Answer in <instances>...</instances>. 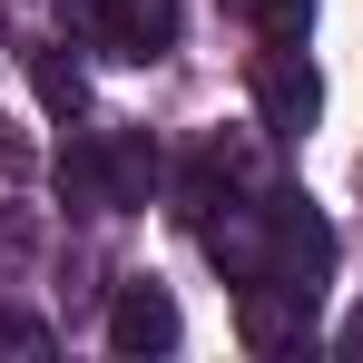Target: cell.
Listing matches in <instances>:
<instances>
[{
    "label": "cell",
    "instance_id": "obj_5",
    "mask_svg": "<svg viewBox=\"0 0 363 363\" xmlns=\"http://www.w3.org/2000/svg\"><path fill=\"white\" fill-rule=\"evenodd\" d=\"M108 354H177V295H167V285H147V275H138V285H118V295H108Z\"/></svg>",
    "mask_w": 363,
    "mask_h": 363
},
{
    "label": "cell",
    "instance_id": "obj_8",
    "mask_svg": "<svg viewBox=\"0 0 363 363\" xmlns=\"http://www.w3.org/2000/svg\"><path fill=\"white\" fill-rule=\"evenodd\" d=\"M0 354H50V324H30V314H0Z\"/></svg>",
    "mask_w": 363,
    "mask_h": 363
},
{
    "label": "cell",
    "instance_id": "obj_3",
    "mask_svg": "<svg viewBox=\"0 0 363 363\" xmlns=\"http://www.w3.org/2000/svg\"><path fill=\"white\" fill-rule=\"evenodd\" d=\"M79 30H89V50H108V60H167L177 30H186V10L177 0H89Z\"/></svg>",
    "mask_w": 363,
    "mask_h": 363
},
{
    "label": "cell",
    "instance_id": "obj_6",
    "mask_svg": "<svg viewBox=\"0 0 363 363\" xmlns=\"http://www.w3.org/2000/svg\"><path fill=\"white\" fill-rule=\"evenodd\" d=\"M30 89H40V108H60V118L89 108V89H79V69H69L60 50H30Z\"/></svg>",
    "mask_w": 363,
    "mask_h": 363
},
{
    "label": "cell",
    "instance_id": "obj_7",
    "mask_svg": "<svg viewBox=\"0 0 363 363\" xmlns=\"http://www.w3.org/2000/svg\"><path fill=\"white\" fill-rule=\"evenodd\" d=\"M245 20H255L275 50H285V40H304V0H245Z\"/></svg>",
    "mask_w": 363,
    "mask_h": 363
},
{
    "label": "cell",
    "instance_id": "obj_2",
    "mask_svg": "<svg viewBox=\"0 0 363 363\" xmlns=\"http://www.w3.org/2000/svg\"><path fill=\"white\" fill-rule=\"evenodd\" d=\"M324 275H334V226H324L304 196H265V285L314 314Z\"/></svg>",
    "mask_w": 363,
    "mask_h": 363
},
{
    "label": "cell",
    "instance_id": "obj_9",
    "mask_svg": "<svg viewBox=\"0 0 363 363\" xmlns=\"http://www.w3.org/2000/svg\"><path fill=\"white\" fill-rule=\"evenodd\" d=\"M0 167H30V157H20V138H10V128H0Z\"/></svg>",
    "mask_w": 363,
    "mask_h": 363
},
{
    "label": "cell",
    "instance_id": "obj_1",
    "mask_svg": "<svg viewBox=\"0 0 363 363\" xmlns=\"http://www.w3.org/2000/svg\"><path fill=\"white\" fill-rule=\"evenodd\" d=\"M147 186H157V147L147 138H69L60 196L79 216H128V206H147Z\"/></svg>",
    "mask_w": 363,
    "mask_h": 363
},
{
    "label": "cell",
    "instance_id": "obj_4",
    "mask_svg": "<svg viewBox=\"0 0 363 363\" xmlns=\"http://www.w3.org/2000/svg\"><path fill=\"white\" fill-rule=\"evenodd\" d=\"M314 108H324V79H314V60H304V40H285L275 60L255 69V118H265V138H304Z\"/></svg>",
    "mask_w": 363,
    "mask_h": 363
}]
</instances>
